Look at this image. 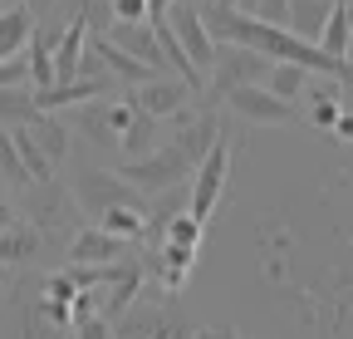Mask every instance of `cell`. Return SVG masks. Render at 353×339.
Listing matches in <instances>:
<instances>
[{
	"instance_id": "obj_1",
	"label": "cell",
	"mask_w": 353,
	"mask_h": 339,
	"mask_svg": "<svg viewBox=\"0 0 353 339\" xmlns=\"http://www.w3.org/2000/svg\"><path fill=\"white\" fill-rule=\"evenodd\" d=\"M216 138H221V123H216L211 108L206 113H176V133L167 143H157L148 157L123 162L118 177L132 182L138 192H172V187H182L196 167H201V157L211 153Z\"/></svg>"
},
{
	"instance_id": "obj_2",
	"label": "cell",
	"mask_w": 353,
	"mask_h": 339,
	"mask_svg": "<svg viewBox=\"0 0 353 339\" xmlns=\"http://www.w3.org/2000/svg\"><path fill=\"white\" fill-rule=\"evenodd\" d=\"M265 74H270V59L245 50V45H221L216 50V64L206 74V99H226L236 89H245V84H265Z\"/></svg>"
},
{
	"instance_id": "obj_3",
	"label": "cell",
	"mask_w": 353,
	"mask_h": 339,
	"mask_svg": "<svg viewBox=\"0 0 353 339\" xmlns=\"http://www.w3.org/2000/svg\"><path fill=\"white\" fill-rule=\"evenodd\" d=\"M167 25H172V35H176V45L187 50L192 69L206 79V74H211V64H216V50H221V39L206 30V20H201V6H196V0H172V6H167Z\"/></svg>"
},
{
	"instance_id": "obj_4",
	"label": "cell",
	"mask_w": 353,
	"mask_h": 339,
	"mask_svg": "<svg viewBox=\"0 0 353 339\" xmlns=\"http://www.w3.org/2000/svg\"><path fill=\"white\" fill-rule=\"evenodd\" d=\"M226 177H231V138L221 133L211 143V153L201 157V167L192 173V187H187V211H192L196 222H211L221 192H226Z\"/></svg>"
},
{
	"instance_id": "obj_5",
	"label": "cell",
	"mask_w": 353,
	"mask_h": 339,
	"mask_svg": "<svg viewBox=\"0 0 353 339\" xmlns=\"http://www.w3.org/2000/svg\"><path fill=\"white\" fill-rule=\"evenodd\" d=\"M113 329H118V339H196L201 334L172 300L167 305H132Z\"/></svg>"
},
{
	"instance_id": "obj_6",
	"label": "cell",
	"mask_w": 353,
	"mask_h": 339,
	"mask_svg": "<svg viewBox=\"0 0 353 339\" xmlns=\"http://www.w3.org/2000/svg\"><path fill=\"white\" fill-rule=\"evenodd\" d=\"M74 202H79L94 222L103 217V211H113V206H143L138 187L123 182L118 173H103V167H88V173H79V182H74Z\"/></svg>"
},
{
	"instance_id": "obj_7",
	"label": "cell",
	"mask_w": 353,
	"mask_h": 339,
	"mask_svg": "<svg viewBox=\"0 0 353 339\" xmlns=\"http://www.w3.org/2000/svg\"><path fill=\"white\" fill-rule=\"evenodd\" d=\"M69 211H74L69 187H59V182H30L25 187V222L34 231H64Z\"/></svg>"
},
{
	"instance_id": "obj_8",
	"label": "cell",
	"mask_w": 353,
	"mask_h": 339,
	"mask_svg": "<svg viewBox=\"0 0 353 339\" xmlns=\"http://www.w3.org/2000/svg\"><path fill=\"white\" fill-rule=\"evenodd\" d=\"M226 104H231L236 118L255 123V128H280V123H294V104L275 99L270 89H265V84H245V89L226 94Z\"/></svg>"
},
{
	"instance_id": "obj_9",
	"label": "cell",
	"mask_w": 353,
	"mask_h": 339,
	"mask_svg": "<svg viewBox=\"0 0 353 339\" xmlns=\"http://www.w3.org/2000/svg\"><path fill=\"white\" fill-rule=\"evenodd\" d=\"M132 99V108H143L148 118H176V113H187V104H192V89H187V84L182 79H148V84H138V89H132L128 94Z\"/></svg>"
},
{
	"instance_id": "obj_10",
	"label": "cell",
	"mask_w": 353,
	"mask_h": 339,
	"mask_svg": "<svg viewBox=\"0 0 353 339\" xmlns=\"http://www.w3.org/2000/svg\"><path fill=\"white\" fill-rule=\"evenodd\" d=\"M128 261V241L108 236L103 226H83L69 236V266H113Z\"/></svg>"
},
{
	"instance_id": "obj_11",
	"label": "cell",
	"mask_w": 353,
	"mask_h": 339,
	"mask_svg": "<svg viewBox=\"0 0 353 339\" xmlns=\"http://www.w3.org/2000/svg\"><path fill=\"white\" fill-rule=\"evenodd\" d=\"M108 39L123 50V55H132L138 64H148V69H167V59H162V50H157V35H152V25L143 20V25H123V20H113L108 25Z\"/></svg>"
},
{
	"instance_id": "obj_12",
	"label": "cell",
	"mask_w": 353,
	"mask_h": 339,
	"mask_svg": "<svg viewBox=\"0 0 353 339\" xmlns=\"http://www.w3.org/2000/svg\"><path fill=\"white\" fill-rule=\"evenodd\" d=\"M88 50H94V55H99V64H103V74H108V79H118V84H128V89H138V84H148V79H157V69H148V64H138V59H132V55H123V50L113 45V39H108V35H99V39H94V45H88Z\"/></svg>"
},
{
	"instance_id": "obj_13",
	"label": "cell",
	"mask_w": 353,
	"mask_h": 339,
	"mask_svg": "<svg viewBox=\"0 0 353 339\" xmlns=\"http://www.w3.org/2000/svg\"><path fill=\"white\" fill-rule=\"evenodd\" d=\"M83 50H88V15H74L69 30L59 35V45H54V84H74L79 79Z\"/></svg>"
},
{
	"instance_id": "obj_14",
	"label": "cell",
	"mask_w": 353,
	"mask_h": 339,
	"mask_svg": "<svg viewBox=\"0 0 353 339\" xmlns=\"http://www.w3.org/2000/svg\"><path fill=\"white\" fill-rule=\"evenodd\" d=\"M54 45H59V30L34 25V35H30V89H54Z\"/></svg>"
},
{
	"instance_id": "obj_15",
	"label": "cell",
	"mask_w": 353,
	"mask_h": 339,
	"mask_svg": "<svg viewBox=\"0 0 353 339\" xmlns=\"http://www.w3.org/2000/svg\"><path fill=\"white\" fill-rule=\"evenodd\" d=\"M20 128H30V138L44 148V157H50L54 167L69 157V123H64V118H54V113H34L30 123H20Z\"/></svg>"
},
{
	"instance_id": "obj_16",
	"label": "cell",
	"mask_w": 353,
	"mask_h": 339,
	"mask_svg": "<svg viewBox=\"0 0 353 339\" xmlns=\"http://www.w3.org/2000/svg\"><path fill=\"white\" fill-rule=\"evenodd\" d=\"M34 15L30 6H10V10H0V59H15L25 45H30V35H34Z\"/></svg>"
},
{
	"instance_id": "obj_17",
	"label": "cell",
	"mask_w": 353,
	"mask_h": 339,
	"mask_svg": "<svg viewBox=\"0 0 353 339\" xmlns=\"http://www.w3.org/2000/svg\"><path fill=\"white\" fill-rule=\"evenodd\" d=\"M329 6H334V0H290L285 30H294L299 39H314V45H319V35L329 25Z\"/></svg>"
},
{
	"instance_id": "obj_18",
	"label": "cell",
	"mask_w": 353,
	"mask_h": 339,
	"mask_svg": "<svg viewBox=\"0 0 353 339\" xmlns=\"http://www.w3.org/2000/svg\"><path fill=\"white\" fill-rule=\"evenodd\" d=\"M34 251H39L34 226H25V222L0 226V266H25V261H34Z\"/></svg>"
},
{
	"instance_id": "obj_19",
	"label": "cell",
	"mask_w": 353,
	"mask_h": 339,
	"mask_svg": "<svg viewBox=\"0 0 353 339\" xmlns=\"http://www.w3.org/2000/svg\"><path fill=\"white\" fill-rule=\"evenodd\" d=\"M157 148V118H148L143 108H138V118L128 123V133L118 138V153H123V162H138V157H148Z\"/></svg>"
},
{
	"instance_id": "obj_20",
	"label": "cell",
	"mask_w": 353,
	"mask_h": 339,
	"mask_svg": "<svg viewBox=\"0 0 353 339\" xmlns=\"http://www.w3.org/2000/svg\"><path fill=\"white\" fill-rule=\"evenodd\" d=\"M94 226H103V231L118 236V241H138V236L148 231V206H113V211H103Z\"/></svg>"
},
{
	"instance_id": "obj_21",
	"label": "cell",
	"mask_w": 353,
	"mask_h": 339,
	"mask_svg": "<svg viewBox=\"0 0 353 339\" xmlns=\"http://www.w3.org/2000/svg\"><path fill=\"white\" fill-rule=\"evenodd\" d=\"M309 69H299V64H270V74H265V89H270L275 99H285V104H294V99H304V89H309Z\"/></svg>"
},
{
	"instance_id": "obj_22",
	"label": "cell",
	"mask_w": 353,
	"mask_h": 339,
	"mask_svg": "<svg viewBox=\"0 0 353 339\" xmlns=\"http://www.w3.org/2000/svg\"><path fill=\"white\" fill-rule=\"evenodd\" d=\"M74 128L88 138V143H99V148H118V133L108 128V104H88L74 113Z\"/></svg>"
},
{
	"instance_id": "obj_23",
	"label": "cell",
	"mask_w": 353,
	"mask_h": 339,
	"mask_svg": "<svg viewBox=\"0 0 353 339\" xmlns=\"http://www.w3.org/2000/svg\"><path fill=\"white\" fill-rule=\"evenodd\" d=\"M10 138H15V148H20V162H25L30 182H54V162L44 157V148L30 138V128H10Z\"/></svg>"
},
{
	"instance_id": "obj_24",
	"label": "cell",
	"mask_w": 353,
	"mask_h": 339,
	"mask_svg": "<svg viewBox=\"0 0 353 339\" xmlns=\"http://www.w3.org/2000/svg\"><path fill=\"white\" fill-rule=\"evenodd\" d=\"M34 113V89H0V128H20Z\"/></svg>"
},
{
	"instance_id": "obj_25",
	"label": "cell",
	"mask_w": 353,
	"mask_h": 339,
	"mask_svg": "<svg viewBox=\"0 0 353 339\" xmlns=\"http://www.w3.org/2000/svg\"><path fill=\"white\" fill-rule=\"evenodd\" d=\"M0 182H6V187H30V173L20 162V148H15L10 128H0Z\"/></svg>"
},
{
	"instance_id": "obj_26",
	"label": "cell",
	"mask_w": 353,
	"mask_h": 339,
	"mask_svg": "<svg viewBox=\"0 0 353 339\" xmlns=\"http://www.w3.org/2000/svg\"><path fill=\"white\" fill-rule=\"evenodd\" d=\"M201 231H206V222H196L192 211H182V217H172L167 226H162V241H176V246H201Z\"/></svg>"
},
{
	"instance_id": "obj_27",
	"label": "cell",
	"mask_w": 353,
	"mask_h": 339,
	"mask_svg": "<svg viewBox=\"0 0 353 339\" xmlns=\"http://www.w3.org/2000/svg\"><path fill=\"white\" fill-rule=\"evenodd\" d=\"M148 6H152V0H108L113 20H123V25H143L148 20Z\"/></svg>"
},
{
	"instance_id": "obj_28",
	"label": "cell",
	"mask_w": 353,
	"mask_h": 339,
	"mask_svg": "<svg viewBox=\"0 0 353 339\" xmlns=\"http://www.w3.org/2000/svg\"><path fill=\"white\" fill-rule=\"evenodd\" d=\"M113 334H118V329H113L103 315H88V320L74 325V339H113Z\"/></svg>"
},
{
	"instance_id": "obj_29",
	"label": "cell",
	"mask_w": 353,
	"mask_h": 339,
	"mask_svg": "<svg viewBox=\"0 0 353 339\" xmlns=\"http://www.w3.org/2000/svg\"><path fill=\"white\" fill-rule=\"evenodd\" d=\"M334 138L353 143V108H343V113H339V123H334Z\"/></svg>"
},
{
	"instance_id": "obj_30",
	"label": "cell",
	"mask_w": 353,
	"mask_h": 339,
	"mask_svg": "<svg viewBox=\"0 0 353 339\" xmlns=\"http://www.w3.org/2000/svg\"><path fill=\"white\" fill-rule=\"evenodd\" d=\"M201 339H241L236 325H216V329H201Z\"/></svg>"
},
{
	"instance_id": "obj_31",
	"label": "cell",
	"mask_w": 353,
	"mask_h": 339,
	"mask_svg": "<svg viewBox=\"0 0 353 339\" xmlns=\"http://www.w3.org/2000/svg\"><path fill=\"white\" fill-rule=\"evenodd\" d=\"M15 211H10V197H6V182H0V226H10Z\"/></svg>"
},
{
	"instance_id": "obj_32",
	"label": "cell",
	"mask_w": 353,
	"mask_h": 339,
	"mask_svg": "<svg viewBox=\"0 0 353 339\" xmlns=\"http://www.w3.org/2000/svg\"><path fill=\"white\" fill-rule=\"evenodd\" d=\"M236 10H245V15H255V10H260V0H236Z\"/></svg>"
},
{
	"instance_id": "obj_33",
	"label": "cell",
	"mask_w": 353,
	"mask_h": 339,
	"mask_svg": "<svg viewBox=\"0 0 353 339\" xmlns=\"http://www.w3.org/2000/svg\"><path fill=\"white\" fill-rule=\"evenodd\" d=\"M0 6H6V10H10V6H25V0H0Z\"/></svg>"
},
{
	"instance_id": "obj_34",
	"label": "cell",
	"mask_w": 353,
	"mask_h": 339,
	"mask_svg": "<svg viewBox=\"0 0 353 339\" xmlns=\"http://www.w3.org/2000/svg\"><path fill=\"white\" fill-rule=\"evenodd\" d=\"M348 25H353V0H348Z\"/></svg>"
},
{
	"instance_id": "obj_35",
	"label": "cell",
	"mask_w": 353,
	"mask_h": 339,
	"mask_svg": "<svg viewBox=\"0 0 353 339\" xmlns=\"http://www.w3.org/2000/svg\"><path fill=\"white\" fill-rule=\"evenodd\" d=\"M216 6H236V0H216Z\"/></svg>"
},
{
	"instance_id": "obj_36",
	"label": "cell",
	"mask_w": 353,
	"mask_h": 339,
	"mask_svg": "<svg viewBox=\"0 0 353 339\" xmlns=\"http://www.w3.org/2000/svg\"><path fill=\"white\" fill-rule=\"evenodd\" d=\"M348 59H353V45H348Z\"/></svg>"
},
{
	"instance_id": "obj_37",
	"label": "cell",
	"mask_w": 353,
	"mask_h": 339,
	"mask_svg": "<svg viewBox=\"0 0 353 339\" xmlns=\"http://www.w3.org/2000/svg\"><path fill=\"white\" fill-rule=\"evenodd\" d=\"M167 6H172V0H167ZM196 6H201V0H196Z\"/></svg>"
},
{
	"instance_id": "obj_38",
	"label": "cell",
	"mask_w": 353,
	"mask_h": 339,
	"mask_svg": "<svg viewBox=\"0 0 353 339\" xmlns=\"http://www.w3.org/2000/svg\"><path fill=\"white\" fill-rule=\"evenodd\" d=\"M69 339H74V329H69Z\"/></svg>"
},
{
	"instance_id": "obj_39",
	"label": "cell",
	"mask_w": 353,
	"mask_h": 339,
	"mask_svg": "<svg viewBox=\"0 0 353 339\" xmlns=\"http://www.w3.org/2000/svg\"><path fill=\"white\" fill-rule=\"evenodd\" d=\"M348 177H353V173H348Z\"/></svg>"
},
{
	"instance_id": "obj_40",
	"label": "cell",
	"mask_w": 353,
	"mask_h": 339,
	"mask_svg": "<svg viewBox=\"0 0 353 339\" xmlns=\"http://www.w3.org/2000/svg\"><path fill=\"white\" fill-rule=\"evenodd\" d=\"M196 339H201V334H196Z\"/></svg>"
}]
</instances>
